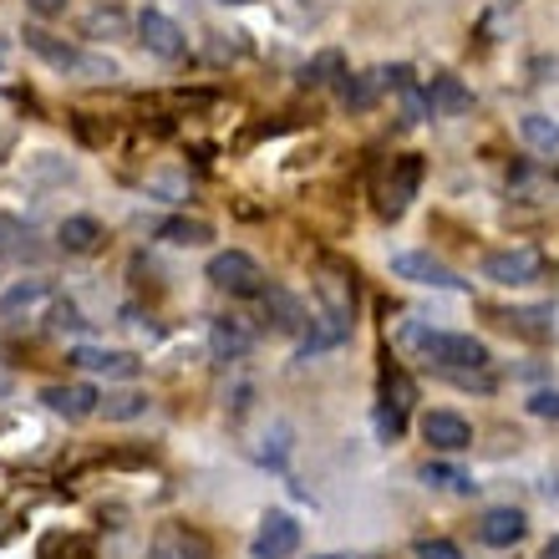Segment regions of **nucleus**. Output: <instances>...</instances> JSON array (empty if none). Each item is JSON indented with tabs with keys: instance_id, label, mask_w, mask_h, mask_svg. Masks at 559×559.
<instances>
[{
	"instance_id": "obj_1",
	"label": "nucleus",
	"mask_w": 559,
	"mask_h": 559,
	"mask_svg": "<svg viewBox=\"0 0 559 559\" xmlns=\"http://www.w3.org/2000/svg\"><path fill=\"white\" fill-rule=\"evenodd\" d=\"M0 325H46V331H67L82 325L72 300H61L46 280H15L11 290L0 295Z\"/></svg>"
},
{
	"instance_id": "obj_2",
	"label": "nucleus",
	"mask_w": 559,
	"mask_h": 559,
	"mask_svg": "<svg viewBox=\"0 0 559 559\" xmlns=\"http://www.w3.org/2000/svg\"><path fill=\"white\" fill-rule=\"evenodd\" d=\"M316 295H321V331H310L306 346L300 352H325V346H336L346 331H352L356 321V280L346 265H336V260H325L321 265V280H316Z\"/></svg>"
},
{
	"instance_id": "obj_3",
	"label": "nucleus",
	"mask_w": 559,
	"mask_h": 559,
	"mask_svg": "<svg viewBox=\"0 0 559 559\" xmlns=\"http://www.w3.org/2000/svg\"><path fill=\"white\" fill-rule=\"evenodd\" d=\"M26 46L46 67H57L61 76H82V82H112L118 76V61L112 57H97V51H82V46L61 41L51 31H26Z\"/></svg>"
},
{
	"instance_id": "obj_4",
	"label": "nucleus",
	"mask_w": 559,
	"mask_h": 559,
	"mask_svg": "<svg viewBox=\"0 0 559 559\" xmlns=\"http://www.w3.org/2000/svg\"><path fill=\"white\" fill-rule=\"evenodd\" d=\"M423 356L427 361H438V367L463 386H473V371H478V377L488 371V346L484 341H473V336H457V331H427Z\"/></svg>"
},
{
	"instance_id": "obj_5",
	"label": "nucleus",
	"mask_w": 559,
	"mask_h": 559,
	"mask_svg": "<svg viewBox=\"0 0 559 559\" xmlns=\"http://www.w3.org/2000/svg\"><path fill=\"white\" fill-rule=\"evenodd\" d=\"M204 275H209V285H214V290H224V295H260V290H265V270H260V260H254V254H245V250L214 254Z\"/></svg>"
},
{
	"instance_id": "obj_6",
	"label": "nucleus",
	"mask_w": 559,
	"mask_h": 559,
	"mask_svg": "<svg viewBox=\"0 0 559 559\" xmlns=\"http://www.w3.org/2000/svg\"><path fill=\"white\" fill-rule=\"evenodd\" d=\"M392 275L397 280H413V285H427V290H468V280L457 275V270H448L442 260H432V254L423 250H402L397 260H392Z\"/></svg>"
},
{
	"instance_id": "obj_7",
	"label": "nucleus",
	"mask_w": 559,
	"mask_h": 559,
	"mask_svg": "<svg viewBox=\"0 0 559 559\" xmlns=\"http://www.w3.org/2000/svg\"><path fill=\"white\" fill-rule=\"evenodd\" d=\"M484 275L493 280V285H534V280L545 275V254L530 250V245H519V250H493L484 260Z\"/></svg>"
},
{
	"instance_id": "obj_8",
	"label": "nucleus",
	"mask_w": 559,
	"mask_h": 559,
	"mask_svg": "<svg viewBox=\"0 0 559 559\" xmlns=\"http://www.w3.org/2000/svg\"><path fill=\"white\" fill-rule=\"evenodd\" d=\"M138 41H143L158 61H183L189 57V36H183V26H178L174 15H163V11L138 15Z\"/></svg>"
},
{
	"instance_id": "obj_9",
	"label": "nucleus",
	"mask_w": 559,
	"mask_h": 559,
	"mask_svg": "<svg viewBox=\"0 0 559 559\" xmlns=\"http://www.w3.org/2000/svg\"><path fill=\"white\" fill-rule=\"evenodd\" d=\"M41 402H46V413L67 417V423H87V417L103 413V392L92 382H57L41 392Z\"/></svg>"
},
{
	"instance_id": "obj_10",
	"label": "nucleus",
	"mask_w": 559,
	"mask_h": 559,
	"mask_svg": "<svg viewBox=\"0 0 559 559\" xmlns=\"http://www.w3.org/2000/svg\"><path fill=\"white\" fill-rule=\"evenodd\" d=\"M72 367L92 371V377H107V382H133L143 361L133 352H107V346H76L72 352Z\"/></svg>"
},
{
	"instance_id": "obj_11",
	"label": "nucleus",
	"mask_w": 559,
	"mask_h": 559,
	"mask_svg": "<svg viewBox=\"0 0 559 559\" xmlns=\"http://www.w3.org/2000/svg\"><path fill=\"white\" fill-rule=\"evenodd\" d=\"M300 549V524L290 514H265L260 519V534H254V559H290Z\"/></svg>"
},
{
	"instance_id": "obj_12",
	"label": "nucleus",
	"mask_w": 559,
	"mask_h": 559,
	"mask_svg": "<svg viewBox=\"0 0 559 559\" xmlns=\"http://www.w3.org/2000/svg\"><path fill=\"white\" fill-rule=\"evenodd\" d=\"M417 183H423V163H417V158H397V174L377 189V209H382L386 219H402V209L413 204Z\"/></svg>"
},
{
	"instance_id": "obj_13",
	"label": "nucleus",
	"mask_w": 559,
	"mask_h": 559,
	"mask_svg": "<svg viewBox=\"0 0 559 559\" xmlns=\"http://www.w3.org/2000/svg\"><path fill=\"white\" fill-rule=\"evenodd\" d=\"M524 530H530V519H524V509H514V503H499V509H488V514L478 519V539L493 549H514L519 539H524Z\"/></svg>"
},
{
	"instance_id": "obj_14",
	"label": "nucleus",
	"mask_w": 559,
	"mask_h": 559,
	"mask_svg": "<svg viewBox=\"0 0 559 559\" xmlns=\"http://www.w3.org/2000/svg\"><path fill=\"white\" fill-rule=\"evenodd\" d=\"M153 559H214V549H209V539L199 530H189V524H163V530L153 534Z\"/></svg>"
},
{
	"instance_id": "obj_15",
	"label": "nucleus",
	"mask_w": 559,
	"mask_h": 559,
	"mask_svg": "<svg viewBox=\"0 0 559 559\" xmlns=\"http://www.w3.org/2000/svg\"><path fill=\"white\" fill-rule=\"evenodd\" d=\"M413 397H417L413 382H407L402 371H386L382 377V417H377L386 438H397L402 427H407V407H413Z\"/></svg>"
},
{
	"instance_id": "obj_16",
	"label": "nucleus",
	"mask_w": 559,
	"mask_h": 559,
	"mask_svg": "<svg viewBox=\"0 0 559 559\" xmlns=\"http://www.w3.org/2000/svg\"><path fill=\"white\" fill-rule=\"evenodd\" d=\"M423 438L438 453H463V448H473V427H468V417H457V413H427Z\"/></svg>"
},
{
	"instance_id": "obj_17",
	"label": "nucleus",
	"mask_w": 559,
	"mask_h": 559,
	"mask_svg": "<svg viewBox=\"0 0 559 559\" xmlns=\"http://www.w3.org/2000/svg\"><path fill=\"white\" fill-rule=\"evenodd\" d=\"M427 107H432V118H463V112H473V92L442 72L427 82Z\"/></svg>"
},
{
	"instance_id": "obj_18",
	"label": "nucleus",
	"mask_w": 559,
	"mask_h": 559,
	"mask_svg": "<svg viewBox=\"0 0 559 559\" xmlns=\"http://www.w3.org/2000/svg\"><path fill=\"white\" fill-rule=\"evenodd\" d=\"M209 346H214V361H239L254 346V331L239 316H224V321L209 325Z\"/></svg>"
},
{
	"instance_id": "obj_19",
	"label": "nucleus",
	"mask_w": 559,
	"mask_h": 559,
	"mask_svg": "<svg viewBox=\"0 0 559 559\" xmlns=\"http://www.w3.org/2000/svg\"><path fill=\"white\" fill-rule=\"evenodd\" d=\"M260 300H265V316L275 321V331H290V336H295V331H306V306H300L290 290L265 285V290H260Z\"/></svg>"
},
{
	"instance_id": "obj_20",
	"label": "nucleus",
	"mask_w": 559,
	"mask_h": 559,
	"mask_svg": "<svg viewBox=\"0 0 559 559\" xmlns=\"http://www.w3.org/2000/svg\"><path fill=\"white\" fill-rule=\"evenodd\" d=\"M57 245H61L67 254H92V250H103V224L87 219V214H72V219H61Z\"/></svg>"
},
{
	"instance_id": "obj_21",
	"label": "nucleus",
	"mask_w": 559,
	"mask_h": 559,
	"mask_svg": "<svg viewBox=\"0 0 559 559\" xmlns=\"http://www.w3.org/2000/svg\"><path fill=\"white\" fill-rule=\"evenodd\" d=\"M382 92H386V72H361V76L346 72V82H341V103L352 107V112H367V107H377Z\"/></svg>"
},
{
	"instance_id": "obj_22",
	"label": "nucleus",
	"mask_w": 559,
	"mask_h": 559,
	"mask_svg": "<svg viewBox=\"0 0 559 559\" xmlns=\"http://www.w3.org/2000/svg\"><path fill=\"white\" fill-rule=\"evenodd\" d=\"M158 239H168V245H183V250H193V245H209V239H214V224H209V219H189V214H178V219H163V224H158Z\"/></svg>"
},
{
	"instance_id": "obj_23",
	"label": "nucleus",
	"mask_w": 559,
	"mask_h": 559,
	"mask_svg": "<svg viewBox=\"0 0 559 559\" xmlns=\"http://www.w3.org/2000/svg\"><path fill=\"white\" fill-rule=\"evenodd\" d=\"M519 133H524L530 147H539V153H559V118H549V112H524Z\"/></svg>"
},
{
	"instance_id": "obj_24",
	"label": "nucleus",
	"mask_w": 559,
	"mask_h": 559,
	"mask_svg": "<svg viewBox=\"0 0 559 559\" xmlns=\"http://www.w3.org/2000/svg\"><path fill=\"white\" fill-rule=\"evenodd\" d=\"M336 76H346V61H341V51H321L316 61H306V67H300V87H331Z\"/></svg>"
},
{
	"instance_id": "obj_25",
	"label": "nucleus",
	"mask_w": 559,
	"mask_h": 559,
	"mask_svg": "<svg viewBox=\"0 0 559 559\" xmlns=\"http://www.w3.org/2000/svg\"><path fill=\"white\" fill-rule=\"evenodd\" d=\"M31 224L11 219V214H0V254H15V260H26V254H36V245H31Z\"/></svg>"
},
{
	"instance_id": "obj_26",
	"label": "nucleus",
	"mask_w": 559,
	"mask_h": 559,
	"mask_svg": "<svg viewBox=\"0 0 559 559\" xmlns=\"http://www.w3.org/2000/svg\"><path fill=\"white\" fill-rule=\"evenodd\" d=\"M423 484L427 488H448V493H473V478L453 463H423Z\"/></svg>"
},
{
	"instance_id": "obj_27",
	"label": "nucleus",
	"mask_w": 559,
	"mask_h": 559,
	"mask_svg": "<svg viewBox=\"0 0 559 559\" xmlns=\"http://www.w3.org/2000/svg\"><path fill=\"white\" fill-rule=\"evenodd\" d=\"M103 407H107V417L128 423V417H143L147 413V397H112V402H103Z\"/></svg>"
},
{
	"instance_id": "obj_28",
	"label": "nucleus",
	"mask_w": 559,
	"mask_h": 559,
	"mask_svg": "<svg viewBox=\"0 0 559 559\" xmlns=\"http://www.w3.org/2000/svg\"><path fill=\"white\" fill-rule=\"evenodd\" d=\"M530 413L545 417V423H559V392H534V397H530Z\"/></svg>"
},
{
	"instance_id": "obj_29",
	"label": "nucleus",
	"mask_w": 559,
	"mask_h": 559,
	"mask_svg": "<svg viewBox=\"0 0 559 559\" xmlns=\"http://www.w3.org/2000/svg\"><path fill=\"white\" fill-rule=\"evenodd\" d=\"M417 559H463V555H457V545H448V539H423Z\"/></svg>"
},
{
	"instance_id": "obj_30",
	"label": "nucleus",
	"mask_w": 559,
	"mask_h": 559,
	"mask_svg": "<svg viewBox=\"0 0 559 559\" xmlns=\"http://www.w3.org/2000/svg\"><path fill=\"white\" fill-rule=\"evenodd\" d=\"M26 5H31L36 15H57L61 5H67V0H26Z\"/></svg>"
},
{
	"instance_id": "obj_31",
	"label": "nucleus",
	"mask_w": 559,
	"mask_h": 559,
	"mask_svg": "<svg viewBox=\"0 0 559 559\" xmlns=\"http://www.w3.org/2000/svg\"><path fill=\"white\" fill-rule=\"evenodd\" d=\"M11 386H15V377H11V371H5V367H0V397H5Z\"/></svg>"
},
{
	"instance_id": "obj_32",
	"label": "nucleus",
	"mask_w": 559,
	"mask_h": 559,
	"mask_svg": "<svg viewBox=\"0 0 559 559\" xmlns=\"http://www.w3.org/2000/svg\"><path fill=\"white\" fill-rule=\"evenodd\" d=\"M539 72H549V76L559 82V61H539Z\"/></svg>"
},
{
	"instance_id": "obj_33",
	"label": "nucleus",
	"mask_w": 559,
	"mask_h": 559,
	"mask_svg": "<svg viewBox=\"0 0 559 559\" xmlns=\"http://www.w3.org/2000/svg\"><path fill=\"white\" fill-rule=\"evenodd\" d=\"M539 559H559V539H555V545H549V549H545V555H539Z\"/></svg>"
},
{
	"instance_id": "obj_34",
	"label": "nucleus",
	"mask_w": 559,
	"mask_h": 559,
	"mask_svg": "<svg viewBox=\"0 0 559 559\" xmlns=\"http://www.w3.org/2000/svg\"><path fill=\"white\" fill-rule=\"evenodd\" d=\"M224 5H250V0H224Z\"/></svg>"
},
{
	"instance_id": "obj_35",
	"label": "nucleus",
	"mask_w": 559,
	"mask_h": 559,
	"mask_svg": "<svg viewBox=\"0 0 559 559\" xmlns=\"http://www.w3.org/2000/svg\"><path fill=\"white\" fill-rule=\"evenodd\" d=\"M316 559H341V555H316Z\"/></svg>"
}]
</instances>
